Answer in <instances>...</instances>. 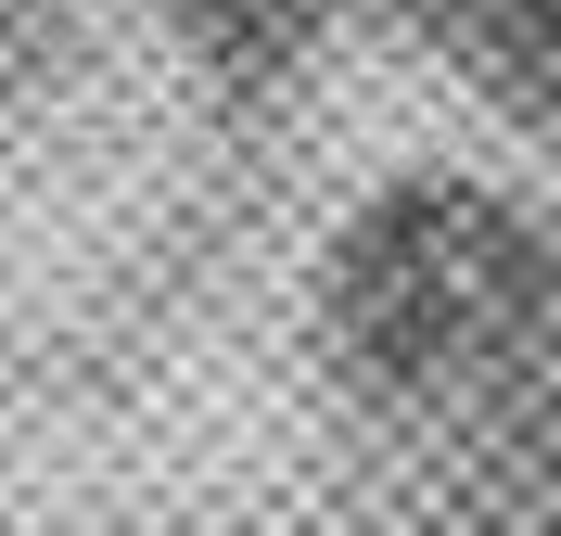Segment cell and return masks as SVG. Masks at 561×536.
<instances>
[{
	"label": "cell",
	"mask_w": 561,
	"mask_h": 536,
	"mask_svg": "<svg viewBox=\"0 0 561 536\" xmlns=\"http://www.w3.org/2000/svg\"><path fill=\"white\" fill-rule=\"evenodd\" d=\"M549 294H561V243L524 192L421 167L357 192L345 230L319 243V345L370 396H434L511 357L549 320Z\"/></svg>",
	"instance_id": "6da1fadb"
},
{
	"label": "cell",
	"mask_w": 561,
	"mask_h": 536,
	"mask_svg": "<svg viewBox=\"0 0 561 536\" xmlns=\"http://www.w3.org/2000/svg\"><path fill=\"white\" fill-rule=\"evenodd\" d=\"M434 26L459 38L472 77H497L511 103L561 115V0H434Z\"/></svg>",
	"instance_id": "7a4b0ae2"
},
{
	"label": "cell",
	"mask_w": 561,
	"mask_h": 536,
	"mask_svg": "<svg viewBox=\"0 0 561 536\" xmlns=\"http://www.w3.org/2000/svg\"><path fill=\"white\" fill-rule=\"evenodd\" d=\"M140 13H167L179 38H205V52H230V65H280L294 38H319L332 0H140Z\"/></svg>",
	"instance_id": "3957f363"
}]
</instances>
